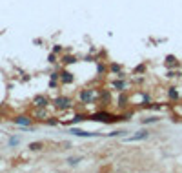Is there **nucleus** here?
Returning <instances> with one entry per match:
<instances>
[{
	"label": "nucleus",
	"instance_id": "nucleus-11",
	"mask_svg": "<svg viewBox=\"0 0 182 173\" xmlns=\"http://www.w3.org/2000/svg\"><path fill=\"white\" fill-rule=\"evenodd\" d=\"M168 95H169V98H171V100H179V91H177V88H169Z\"/></svg>",
	"mask_w": 182,
	"mask_h": 173
},
{
	"label": "nucleus",
	"instance_id": "nucleus-13",
	"mask_svg": "<svg viewBox=\"0 0 182 173\" xmlns=\"http://www.w3.org/2000/svg\"><path fill=\"white\" fill-rule=\"evenodd\" d=\"M122 68L119 66V64H111V73H115V75H119V77H122Z\"/></svg>",
	"mask_w": 182,
	"mask_h": 173
},
{
	"label": "nucleus",
	"instance_id": "nucleus-10",
	"mask_svg": "<svg viewBox=\"0 0 182 173\" xmlns=\"http://www.w3.org/2000/svg\"><path fill=\"white\" fill-rule=\"evenodd\" d=\"M164 64H166V68H175V66H177V60H175V57H173V55H168Z\"/></svg>",
	"mask_w": 182,
	"mask_h": 173
},
{
	"label": "nucleus",
	"instance_id": "nucleus-2",
	"mask_svg": "<svg viewBox=\"0 0 182 173\" xmlns=\"http://www.w3.org/2000/svg\"><path fill=\"white\" fill-rule=\"evenodd\" d=\"M55 106L59 109H69L71 108V98L69 97H57L55 98Z\"/></svg>",
	"mask_w": 182,
	"mask_h": 173
},
{
	"label": "nucleus",
	"instance_id": "nucleus-16",
	"mask_svg": "<svg viewBox=\"0 0 182 173\" xmlns=\"http://www.w3.org/2000/svg\"><path fill=\"white\" fill-rule=\"evenodd\" d=\"M67 162H69L71 166H75V164H79V162H80V157H71V159H69Z\"/></svg>",
	"mask_w": 182,
	"mask_h": 173
},
{
	"label": "nucleus",
	"instance_id": "nucleus-4",
	"mask_svg": "<svg viewBox=\"0 0 182 173\" xmlns=\"http://www.w3.org/2000/svg\"><path fill=\"white\" fill-rule=\"evenodd\" d=\"M148 137H149V133L142 130V131H139V133H135L133 137H127L126 140H127V142H137V140H144V138H148Z\"/></svg>",
	"mask_w": 182,
	"mask_h": 173
},
{
	"label": "nucleus",
	"instance_id": "nucleus-21",
	"mask_svg": "<svg viewBox=\"0 0 182 173\" xmlns=\"http://www.w3.org/2000/svg\"><path fill=\"white\" fill-rule=\"evenodd\" d=\"M9 144H11V146H13V144H18V138H17V137H13V138L9 140Z\"/></svg>",
	"mask_w": 182,
	"mask_h": 173
},
{
	"label": "nucleus",
	"instance_id": "nucleus-14",
	"mask_svg": "<svg viewBox=\"0 0 182 173\" xmlns=\"http://www.w3.org/2000/svg\"><path fill=\"white\" fill-rule=\"evenodd\" d=\"M42 146H44L42 142H31V144H29V150H31V151H38V150H42Z\"/></svg>",
	"mask_w": 182,
	"mask_h": 173
},
{
	"label": "nucleus",
	"instance_id": "nucleus-20",
	"mask_svg": "<svg viewBox=\"0 0 182 173\" xmlns=\"http://www.w3.org/2000/svg\"><path fill=\"white\" fill-rule=\"evenodd\" d=\"M126 131H111L109 133V137H119V135H124Z\"/></svg>",
	"mask_w": 182,
	"mask_h": 173
},
{
	"label": "nucleus",
	"instance_id": "nucleus-22",
	"mask_svg": "<svg viewBox=\"0 0 182 173\" xmlns=\"http://www.w3.org/2000/svg\"><path fill=\"white\" fill-rule=\"evenodd\" d=\"M60 49H62L60 46H55V47H53V53H60Z\"/></svg>",
	"mask_w": 182,
	"mask_h": 173
},
{
	"label": "nucleus",
	"instance_id": "nucleus-9",
	"mask_svg": "<svg viewBox=\"0 0 182 173\" xmlns=\"http://www.w3.org/2000/svg\"><path fill=\"white\" fill-rule=\"evenodd\" d=\"M111 88L117 89V91H124V89H126V82H124V80H115V82L111 84Z\"/></svg>",
	"mask_w": 182,
	"mask_h": 173
},
{
	"label": "nucleus",
	"instance_id": "nucleus-12",
	"mask_svg": "<svg viewBox=\"0 0 182 173\" xmlns=\"http://www.w3.org/2000/svg\"><path fill=\"white\" fill-rule=\"evenodd\" d=\"M127 102H129V97L126 95V93H122V95L119 97V106H126Z\"/></svg>",
	"mask_w": 182,
	"mask_h": 173
},
{
	"label": "nucleus",
	"instance_id": "nucleus-6",
	"mask_svg": "<svg viewBox=\"0 0 182 173\" xmlns=\"http://www.w3.org/2000/svg\"><path fill=\"white\" fill-rule=\"evenodd\" d=\"M75 78H73V75L69 73V71H62L60 73V82L62 84H71Z\"/></svg>",
	"mask_w": 182,
	"mask_h": 173
},
{
	"label": "nucleus",
	"instance_id": "nucleus-19",
	"mask_svg": "<svg viewBox=\"0 0 182 173\" xmlns=\"http://www.w3.org/2000/svg\"><path fill=\"white\" fill-rule=\"evenodd\" d=\"M157 120H159L157 117H149V118H144V122H146V124H148V122H157Z\"/></svg>",
	"mask_w": 182,
	"mask_h": 173
},
{
	"label": "nucleus",
	"instance_id": "nucleus-8",
	"mask_svg": "<svg viewBox=\"0 0 182 173\" xmlns=\"http://www.w3.org/2000/svg\"><path fill=\"white\" fill-rule=\"evenodd\" d=\"M15 122H17V124H20V126H26V128H27V126L31 124V118H29V117H26V115H20V117H17V118H15Z\"/></svg>",
	"mask_w": 182,
	"mask_h": 173
},
{
	"label": "nucleus",
	"instance_id": "nucleus-18",
	"mask_svg": "<svg viewBox=\"0 0 182 173\" xmlns=\"http://www.w3.org/2000/svg\"><path fill=\"white\" fill-rule=\"evenodd\" d=\"M144 71H146V66L142 64V66H139V68H135V71H133V73H144Z\"/></svg>",
	"mask_w": 182,
	"mask_h": 173
},
{
	"label": "nucleus",
	"instance_id": "nucleus-5",
	"mask_svg": "<svg viewBox=\"0 0 182 173\" xmlns=\"http://www.w3.org/2000/svg\"><path fill=\"white\" fill-rule=\"evenodd\" d=\"M47 102H49V100H47L46 97H42V95H37L35 98H33V104H35L37 108H46V106H47Z\"/></svg>",
	"mask_w": 182,
	"mask_h": 173
},
{
	"label": "nucleus",
	"instance_id": "nucleus-3",
	"mask_svg": "<svg viewBox=\"0 0 182 173\" xmlns=\"http://www.w3.org/2000/svg\"><path fill=\"white\" fill-rule=\"evenodd\" d=\"M79 97H80L82 104H91V100L95 98V91H93V89H82Z\"/></svg>",
	"mask_w": 182,
	"mask_h": 173
},
{
	"label": "nucleus",
	"instance_id": "nucleus-17",
	"mask_svg": "<svg viewBox=\"0 0 182 173\" xmlns=\"http://www.w3.org/2000/svg\"><path fill=\"white\" fill-rule=\"evenodd\" d=\"M47 62H57V53H49V57H47Z\"/></svg>",
	"mask_w": 182,
	"mask_h": 173
},
{
	"label": "nucleus",
	"instance_id": "nucleus-1",
	"mask_svg": "<svg viewBox=\"0 0 182 173\" xmlns=\"http://www.w3.org/2000/svg\"><path fill=\"white\" fill-rule=\"evenodd\" d=\"M93 120H99V122H115L117 118L111 115V113H107V111H100V113H93L91 115Z\"/></svg>",
	"mask_w": 182,
	"mask_h": 173
},
{
	"label": "nucleus",
	"instance_id": "nucleus-15",
	"mask_svg": "<svg viewBox=\"0 0 182 173\" xmlns=\"http://www.w3.org/2000/svg\"><path fill=\"white\" fill-rule=\"evenodd\" d=\"M62 62H64V64H75V62H77V58L71 57V55H67V57L62 58Z\"/></svg>",
	"mask_w": 182,
	"mask_h": 173
},
{
	"label": "nucleus",
	"instance_id": "nucleus-7",
	"mask_svg": "<svg viewBox=\"0 0 182 173\" xmlns=\"http://www.w3.org/2000/svg\"><path fill=\"white\" fill-rule=\"evenodd\" d=\"M69 133L77 135V137H93L95 133H89V131H84V130H79V128H71Z\"/></svg>",
	"mask_w": 182,
	"mask_h": 173
}]
</instances>
